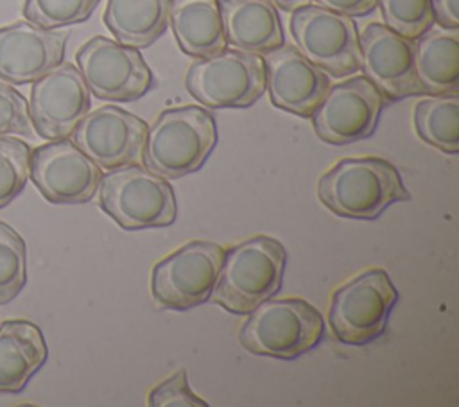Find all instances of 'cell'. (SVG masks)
Listing matches in <instances>:
<instances>
[{"label":"cell","instance_id":"obj_23","mask_svg":"<svg viewBox=\"0 0 459 407\" xmlns=\"http://www.w3.org/2000/svg\"><path fill=\"white\" fill-rule=\"evenodd\" d=\"M414 126L423 142L455 154L459 151V95L437 93L420 100L414 108Z\"/></svg>","mask_w":459,"mask_h":407},{"label":"cell","instance_id":"obj_7","mask_svg":"<svg viewBox=\"0 0 459 407\" xmlns=\"http://www.w3.org/2000/svg\"><path fill=\"white\" fill-rule=\"evenodd\" d=\"M398 290L384 269H368L341 285L330 301L328 321L333 335L344 344H368L378 339Z\"/></svg>","mask_w":459,"mask_h":407},{"label":"cell","instance_id":"obj_1","mask_svg":"<svg viewBox=\"0 0 459 407\" xmlns=\"http://www.w3.org/2000/svg\"><path fill=\"white\" fill-rule=\"evenodd\" d=\"M321 203L335 215L377 219L387 206L409 201L396 167L382 158H344L326 170L317 183Z\"/></svg>","mask_w":459,"mask_h":407},{"label":"cell","instance_id":"obj_21","mask_svg":"<svg viewBox=\"0 0 459 407\" xmlns=\"http://www.w3.org/2000/svg\"><path fill=\"white\" fill-rule=\"evenodd\" d=\"M169 23L179 48L192 57H208L226 48L219 0H172Z\"/></svg>","mask_w":459,"mask_h":407},{"label":"cell","instance_id":"obj_10","mask_svg":"<svg viewBox=\"0 0 459 407\" xmlns=\"http://www.w3.org/2000/svg\"><path fill=\"white\" fill-rule=\"evenodd\" d=\"M75 61L90 93L100 100H138L154 84L140 50L106 36L82 43Z\"/></svg>","mask_w":459,"mask_h":407},{"label":"cell","instance_id":"obj_3","mask_svg":"<svg viewBox=\"0 0 459 407\" xmlns=\"http://www.w3.org/2000/svg\"><path fill=\"white\" fill-rule=\"evenodd\" d=\"M217 143V122L201 106L170 108L147 127L143 165L169 179L203 167Z\"/></svg>","mask_w":459,"mask_h":407},{"label":"cell","instance_id":"obj_30","mask_svg":"<svg viewBox=\"0 0 459 407\" xmlns=\"http://www.w3.org/2000/svg\"><path fill=\"white\" fill-rule=\"evenodd\" d=\"M314 4L346 16H364L378 5V0H314Z\"/></svg>","mask_w":459,"mask_h":407},{"label":"cell","instance_id":"obj_29","mask_svg":"<svg viewBox=\"0 0 459 407\" xmlns=\"http://www.w3.org/2000/svg\"><path fill=\"white\" fill-rule=\"evenodd\" d=\"M32 133V122L29 117V102L25 97L9 86L0 82V136Z\"/></svg>","mask_w":459,"mask_h":407},{"label":"cell","instance_id":"obj_27","mask_svg":"<svg viewBox=\"0 0 459 407\" xmlns=\"http://www.w3.org/2000/svg\"><path fill=\"white\" fill-rule=\"evenodd\" d=\"M384 25L402 34L403 38L416 39L430 25H434L430 0H378Z\"/></svg>","mask_w":459,"mask_h":407},{"label":"cell","instance_id":"obj_16","mask_svg":"<svg viewBox=\"0 0 459 407\" xmlns=\"http://www.w3.org/2000/svg\"><path fill=\"white\" fill-rule=\"evenodd\" d=\"M265 88L273 106L299 117H310L326 95L330 77L296 47L281 45L264 54Z\"/></svg>","mask_w":459,"mask_h":407},{"label":"cell","instance_id":"obj_22","mask_svg":"<svg viewBox=\"0 0 459 407\" xmlns=\"http://www.w3.org/2000/svg\"><path fill=\"white\" fill-rule=\"evenodd\" d=\"M172 0H108L104 23L117 41L143 48L167 29Z\"/></svg>","mask_w":459,"mask_h":407},{"label":"cell","instance_id":"obj_17","mask_svg":"<svg viewBox=\"0 0 459 407\" xmlns=\"http://www.w3.org/2000/svg\"><path fill=\"white\" fill-rule=\"evenodd\" d=\"M68 32L30 22L0 27V79L11 84L34 82L65 57Z\"/></svg>","mask_w":459,"mask_h":407},{"label":"cell","instance_id":"obj_31","mask_svg":"<svg viewBox=\"0 0 459 407\" xmlns=\"http://www.w3.org/2000/svg\"><path fill=\"white\" fill-rule=\"evenodd\" d=\"M434 22L441 27L459 29V0H430Z\"/></svg>","mask_w":459,"mask_h":407},{"label":"cell","instance_id":"obj_25","mask_svg":"<svg viewBox=\"0 0 459 407\" xmlns=\"http://www.w3.org/2000/svg\"><path fill=\"white\" fill-rule=\"evenodd\" d=\"M100 0H25L23 16L43 29H61L86 22Z\"/></svg>","mask_w":459,"mask_h":407},{"label":"cell","instance_id":"obj_9","mask_svg":"<svg viewBox=\"0 0 459 407\" xmlns=\"http://www.w3.org/2000/svg\"><path fill=\"white\" fill-rule=\"evenodd\" d=\"M224 247L210 240H190L152 267L151 289L158 305L186 310L210 299Z\"/></svg>","mask_w":459,"mask_h":407},{"label":"cell","instance_id":"obj_15","mask_svg":"<svg viewBox=\"0 0 459 407\" xmlns=\"http://www.w3.org/2000/svg\"><path fill=\"white\" fill-rule=\"evenodd\" d=\"M360 68L384 99L423 95L414 68V39L384 23H369L359 36Z\"/></svg>","mask_w":459,"mask_h":407},{"label":"cell","instance_id":"obj_28","mask_svg":"<svg viewBox=\"0 0 459 407\" xmlns=\"http://www.w3.org/2000/svg\"><path fill=\"white\" fill-rule=\"evenodd\" d=\"M149 407H208L188 385L186 371L181 368L172 377L151 389L147 396Z\"/></svg>","mask_w":459,"mask_h":407},{"label":"cell","instance_id":"obj_14","mask_svg":"<svg viewBox=\"0 0 459 407\" xmlns=\"http://www.w3.org/2000/svg\"><path fill=\"white\" fill-rule=\"evenodd\" d=\"M147 122L117 108L100 106L88 111L72 131V142L100 169H117L142 161Z\"/></svg>","mask_w":459,"mask_h":407},{"label":"cell","instance_id":"obj_11","mask_svg":"<svg viewBox=\"0 0 459 407\" xmlns=\"http://www.w3.org/2000/svg\"><path fill=\"white\" fill-rule=\"evenodd\" d=\"M384 102V95L366 75L337 82L310 115L314 131L332 145L364 140L375 133Z\"/></svg>","mask_w":459,"mask_h":407},{"label":"cell","instance_id":"obj_12","mask_svg":"<svg viewBox=\"0 0 459 407\" xmlns=\"http://www.w3.org/2000/svg\"><path fill=\"white\" fill-rule=\"evenodd\" d=\"M29 178L48 203L79 204L97 194L102 170L72 140L61 138L30 151Z\"/></svg>","mask_w":459,"mask_h":407},{"label":"cell","instance_id":"obj_18","mask_svg":"<svg viewBox=\"0 0 459 407\" xmlns=\"http://www.w3.org/2000/svg\"><path fill=\"white\" fill-rule=\"evenodd\" d=\"M226 45L265 54L283 45V29L271 0H219Z\"/></svg>","mask_w":459,"mask_h":407},{"label":"cell","instance_id":"obj_4","mask_svg":"<svg viewBox=\"0 0 459 407\" xmlns=\"http://www.w3.org/2000/svg\"><path fill=\"white\" fill-rule=\"evenodd\" d=\"M99 206L124 229L170 226L178 203L167 179L147 167L122 165L102 174Z\"/></svg>","mask_w":459,"mask_h":407},{"label":"cell","instance_id":"obj_13","mask_svg":"<svg viewBox=\"0 0 459 407\" xmlns=\"http://www.w3.org/2000/svg\"><path fill=\"white\" fill-rule=\"evenodd\" d=\"M90 106V90L72 63H59L30 86L29 117L45 140L68 138Z\"/></svg>","mask_w":459,"mask_h":407},{"label":"cell","instance_id":"obj_26","mask_svg":"<svg viewBox=\"0 0 459 407\" xmlns=\"http://www.w3.org/2000/svg\"><path fill=\"white\" fill-rule=\"evenodd\" d=\"M30 147L13 136H0V208L22 194L29 179Z\"/></svg>","mask_w":459,"mask_h":407},{"label":"cell","instance_id":"obj_8","mask_svg":"<svg viewBox=\"0 0 459 407\" xmlns=\"http://www.w3.org/2000/svg\"><path fill=\"white\" fill-rule=\"evenodd\" d=\"M290 34L296 48L332 77L359 72V32L351 16L307 4L292 11Z\"/></svg>","mask_w":459,"mask_h":407},{"label":"cell","instance_id":"obj_24","mask_svg":"<svg viewBox=\"0 0 459 407\" xmlns=\"http://www.w3.org/2000/svg\"><path fill=\"white\" fill-rule=\"evenodd\" d=\"M27 283L25 240L0 221V305L13 301Z\"/></svg>","mask_w":459,"mask_h":407},{"label":"cell","instance_id":"obj_32","mask_svg":"<svg viewBox=\"0 0 459 407\" xmlns=\"http://www.w3.org/2000/svg\"><path fill=\"white\" fill-rule=\"evenodd\" d=\"M276 7H280L281 11H294V9H298V7H301V5H307V4H310V0H271Z\"/></svg>","mask_w":459,"mask_h":407},{"label":"cell","instance_id":"obj_2","mask_svg":"<svg viewBox=\"0 0 459 407\" xmlns=\"http://www.w3.org/2000/svg\"><path fill=\"white\" fill-rule=\"evenodd\" d=\"M285 262L287 251L278 238L251 237L224 251L210 299L231 314H249L280 290Z\"/></svg>","mask_w":459,"mask_h":407},{"label":"cell","instance_id":"obj_6","mask_svg":"<svg viewBox=\"0 0 459 407\" xmlns=\"http://www.w3.org/2000/svg\"><path fill=\"white\" fill-rule=\"evenodd\" d=\"M185 86L206 108H247L265 91L264 59L258 54L224 48L194 61Z\"/></svg>","mask_w":459,"mask_h":407},{"label":"cell","instance_id":"obj_19","mask_svg":"<svg viewBox=\"0 0 459 407\" xmlns=\"http://www.w3.org/2000/svg\"><path fill=\"white\" fill-rule=\"evenodd\" d=\"M48 348L38 325L7 319L0 325V393H20L47 362Z\"/></svg>","mask_w":459,"mask_h":407},{"label":"cell","instance_id":"obj_20","mask_svg":"<svg viewBox=\"0 0 459 407\" xmlns=\"http://www.w3.org/2000/svg\"><path fill=\"white\" fill-rule=\"evenodd\" d=\"M414 68L425 93H457L459 29L430 25L414 39Z\"/></svg>","mask_w":459,"mask_h":407},{"label":"cell","instance_id":"obj_5","mask_svg":"<svg viewBox=\"0 0 459 407\" xmlns=\"http://www.w3.org/2000/svg\"><path fill=\"white\" fill-rule=\"evenodd\" d=\"M325 323L316 307L299 298L265 299L249 312L238 337L255 355L296 359L323 337Z\"/></svg>","mask_w":459,"mask_h":407}]
</instances>
